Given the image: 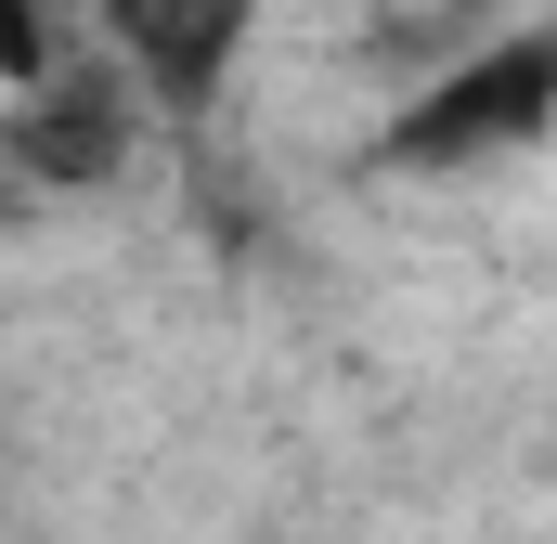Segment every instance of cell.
I'll use <instances>...</instances> for the list:
<instances>
[{"label":"cell","mask_w":557,"mask_h":544,"mask_svg":"<svg viewBox=\"0 0 557 544\" xmlns=\"http://www.w3.org/2000/svg\"><path fill=\"white\" fill-rule=\"evenodd\" d=\"M545 131H557V26H519V39H480L467 65H441L389 118V156L403 169H506Z\"/></svg>","instance_id":"6da1fadb"},{"label":"cell","mask_w":557,"mask_h":544,"mask_svg":"<svg viewBox=\"0 0 557 544\" xmlns=\"http://www.w3.org/2000/svg\"><path fill=\"white\" fill-rule=\"evenodd\" d=\"M260 13L273 0H91V26H104V52H117V78L143 104H208L247 65Z\"/></svg>","instance_id":"7a4b0ae2"}]
</instances>
